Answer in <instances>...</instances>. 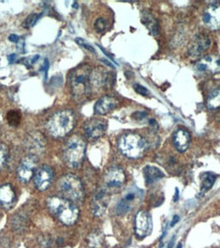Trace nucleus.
Wrapping results in <instances>:
<instances>
[{
	"mask_svg": "<svg viewBox=\"0 0 220 248\" xmlns=\"http://www.w3.org/2000/svg\"><path fill=\"white\" fill-rule=\"evenodd\" d=\"M91 72L92 69L88 65H82L71 72L69 78L71 94L78 102L85 101L92 93Z\"/></svg>",
	"mask_w": 220,
	"mask_h": 248,
	"instance_id": "nucleus-1",
	"label": "nucleus"
},
{
	"mask_svg": "<svg viewBox=\"0 0 220 248\" xmlns=\"http://www.w3.org/2000/svg\"><path fill=\"white\" fill-rule=\"evenodd\" d=\"M49 211L65 225L75 224L79 218V209L72 202L59 196H52L47 201Z\"/></svg>",
	"mask_w": 220,
	"mask_h": 248,
	"instance_id": "nucleus-2",
	"label": "nucleus"
},
{
	"mask_svg": "<svg viewBox=\"0 0 220 248\" xmlns=\"http://www.w3.org/2000/svg\"><path fill=\"white\" fill-rule=\"evenodd\" d=\"M76 125V116L70 110H61L52 115L46 124V129L53 138H65Z\"/></svg>",
	"mask_w": 220,
	"mask_h": 248,
	"instance_id": "nucleus-3",
	"label": "nucleus"
},
{
	"mask_svg": "<svg viewBox=\"0 0 220 248\" xmlns=\"http://www.w3.org/2000/svg\"><path fill=\"white\" fill-rule=\"evenodd\" d=\"M148 148V142L138 133H125L118 140V149L129 159L142 158Z\"/></svg>",
	"mask_w": 220,
	"mask_h": 248,
	"instance_id": "nucleus-4",
	"label": "nucleus"
},
{
	"mask_svg": "<svg viewBox=\"0 0 220 248\" xmlns=\"http://www.w3.org/2000/svg\"><path fill=\"white\" fill-rule=\"evenodd\" d=\"M86 154V142L81 137L73 136L64 148V159L70 168L80 167Z\"/></svg>",
	"mask_w": 220,
	"mask_h": 248,
	"instance_id": "nucleus-5",
	"label": "nucleus"
},
{
	"mask_svg": "<svg viewBox=\"0 0 220 248\" xmlns=\"http://www.w3.org/2000/svg\"><path fill=\"white\" fill-rule=\"evenodd\" d=\"M58 188L64 198L72 202H83L85 198L83 183L75 175L68 174L61 177L58 182Z\"/></svg>",
	"mask_w": 220,
	"mask_h": 248,
	"instance_id": "nucleus-6",
	"label": "nucleus"
},
{
	"mask_svg": "<svg viewBox=\"0 0 220 248\" xmlns=\"http://www.w3.org/2000/svg\"><path fill=\"white\" fill-rule=\"evenodd\" d=\"M37 167V158L34 155H29L20 161L18 167H17V177L18 179L24 182L28 183L31 179L34 177Z\"/></svg>",
	"mask_w": 220,
	"mask_h": 248,
	"instance_id": "nucleus-7",
	"label": "nucleus"
},
{
	"mask_svg": "<svg viewBox=\"0 0 220 248\" xmlns=\"http://www.w3.org/2000/svg\"><path fill=\"white\" fill-rule=\"evenodd\" d=\"M125 181V174L118 166L110 167L104 174V188L106 190L121 187Z\"/></svg>",
	"mask_w": 220,
	"mask_h": 248,
	"instance_id": "nucleus-8",
	"label": "nucleus"
},
{
	"mask_svg": "<svg viewBox=\"0 0 220 248\" xmlns=\"http://www.w3.org/2000/svg\"><path fill=\"white\" fill-rule=\"evenodd\" d=\"M54 178V172L49 166L43 165L39 167L34 175L35 187L39 191H44L50 187Z\"/></svg>",
	"mask_w": 220,
	"mask_h": 248,
	"instance_id": "nucleus-9",
	"label": "nucleus"
},
{
	"mask_svg": "<svg viewBox=\"0 0 220 248\" xmlns=\"http://www.w3.org/2000/svg\"><path fill=\"white\" fill-rule=\"evenodd\" d=\"M195 69L205 75L220 74V56L208 55L197 61Z\"/></svg>",
	"mask_w": 220,
	"mask_h": 248,
	"instance_id": "nucleus-10",
	"label": "nucleus"
},
{
	"mask_svg": "<svg viewBox=\"0 0 220 248\" xmlns=\"http://www.w3.org/2000/svg\"><path fill=\"white\" fill-rule=\"evenodd\" d=\"M152 231V219L148 212L140 211L135 218V232L139 238H145Z\"/></svg>",
	"mask_w": 220,
	"mask_h": 248,
	"instance_id": "nucleus-11",
	"label": "nucleus"
},
{
	"mask_svg": "<svg viewBox=\"0 0 220 248\" xmlns=\"http://www.w3.org/2000/svg\"><path fill=\"white\" fill-rule=\"evenodd\" d=\"M204 25L212 31L220 29V2L209 4L203 14Z\"/></svg>",
	"mask_w": 220,
	"mask_h": 248,
	"instance_id": "nucleus-12",
	"label": "nucleus"
},
{
	"mask_svg": "<svg viewBox=\"0 0 220 248\" xmlns=\"http://www.w3.org/2000/svg\"><path fill=\"white\" fill-rule=\"evenodd\" d=\"M211 45V40L207 35L200 34L195 37V39L192 41V43L188 46L187 53L188 56L193 59L199 58L203 55L205 51L208 50V48Z\"/></svg>",
	"mask_w": 220,
	"mask_h": 248,
	"instance_id": "nucleus-13",
	"label": "nucleus"
},
{
	"mask_svg": "<svg viewBox=\"0 0 220 248\" xmlns=\"http://www.w3.org/2000/svg\"><path fill=\"white\" fill-rule=\"evenodd\" d=\"M107 123L99 118H93L85 124V134L88 140H95L105 133Z\"/></svg>",
	"mask_w": 220,
	"mask_h": 248,
	"instance_id": "nucleus-14",
	"label": "nucleus"
},
{
	"mask_svg": "<svg viewBox=\"0 0 220 248\" xmlns=\"http://www.w3.org/2000/svg\"><path fill=\"white\" fill-rule=\"evenodd\" d=\"M109 199L110 195L108 193V190H106L105 188H101L100 190H98L92 201L93 214L96 217H101L105 213L109 204Z\"/></svg>",
	"mask_w": 220,
	"mask_h": 248,
	"instance_id": "nucleus-15",
	"label": "nucleus"
},
{
	"mask_svg": "<svg viewBox=\"0 0 220 248\" xmlns=\"http://www.w3.org/2000/svg\"><path fill=\"white\" fill-rule=\"evenodd\" d=\"M109 75L103 68H95L91 72L92 93L98 92L108 85Z\"/></svg>",
	"mask_w": 220,
	"mask_h": 248,
	"instance_id": "nucleus-16",
	"label": "nucleus"
},
{
	"mask_svg": "<svg viewBox=\"0 0 220 248\" xmlns=\"http://www.w3.org/2000/svg\"><path fill=\"white\" fill-rule=\"evenodd\" d=\"M118 105V100L117 98L111 96H104L96 102L94 110H95L97 115H105L113 109L117 108Z\"/></svg>",
	"mask_w": 220,
	"mask_h": 248,
	"instance_id": "nucleus-17",
	"label": "nucleus"
},
{
	"mask_svg": "<svg viewBox=\"0 0 220 248\" xmlns=\"http://www.w3.org/2000/svg\"><path fill=\"white\" fill-rule=\"evenodd\" d=\"M16 192L12 185L6 183L0 186V204L3 208L7 210L12 209L16 203Z\"/></svg>",
	"mask_w": 220,
	"mask_h": 248,
	"instance_id": "nucleus-18",
	"label": "nucleus"
},
{
	"mask_svg": "<svg viewBox=\"0 0 220 248\" xmlns=\"http://www.w3.org/2000/svg\"><path fill=\"white\" fill-rule=\"evenodd\" d=\"M172 141L175 149L183 153V152H186L188 149V147H190L191 136L186 130L179 129L174 132Z\"/></svg>",
	"mask_w": 220,
	"mask_h": 248,
	"instance_id": "nucleus-19",
	"label": "nucleus"
},
{
	"mask_svg": "<svg viewBox=\"0 0 220 248\" xmlns=\"http://www.w3.org/2000/svg\"><path fill=\"white\" fill-rule=\"evenodd\" d=\"M138 199V192L131 191L125 194L122 200L117 206V214L118 215H124L127 214L131 209L133 203Z\"/></svg>",
	"mask_w": 220,
	"mask_h": 248,
	"instance_id": "nucleus-20",
	"label": "nucleus"
},
{
	"mask_svg": "<svg viewBox=\"0 0 220 248\" xmlns=\"http://www.w3.org/2000/svg\"><path fill=\"white\" fill-rule=\"evenodd\" d=\"M142 23L146 26V28L149 30V32L153 36H158L159 35V26L157 19L154 17L152 14L149 12H143L142 13Z\"/></svg>",
	"mask_w": 220,
	"mask_h": 248,
	"instance_id": "nucleus-21",
	"label": "nucleus"
},
{
	"mask_svg": "<svg viewBox=\"0 0 220 248\" xmlns=\"http://www.w3.org/2000/svg\"><path fill=\"white\" fill-rule=\"evenodd\" d=\"M144 176L147 184H153L164 177V173L154 166H146L144 169Z\"/></svg>",
	"mask_w": 220,
	"mask_h": 248,
	"instance_id": "nucleus-22",
	"label": "nucleus"
},
{
	"mask_svg": "<svg viewBox=\"0 0 220 248\" xmlns=\"http://www.w3.org/2000/svg\"><path fill=\"white\" fill-rule=\"evenodd\" d=\"M44 146H45V140L43 137L41 136V133H35V134H32V136H30L29 149H31L32 151L39 152L41 150H43Z\"/></svg>",
	"mask_w": 220,
	"mask_h": 248,
	"instance_id": "nucleus-23",
	"label": "nucleus"
},
{
	"mask_svg": "<svg viewBox=\"0 0 220 248\" xmlns=\"http://www.w3.org/2000/svg\"><path fill=\"white\" fill-rule=\"evenodd\" d=\"M207 108L210 110H217L220 108V89L213 91L207 98Z\"/></svg>",
	"mask_w": 220,
	"mask_h": 248,
	"instance_id": "nucleus-24",
	"label": "nucleus"
},
{
	"mask_svg": "<svg viewBox=\"0 0 220 248\" xmlns=\"http://www.w3.org/2000/svg\"><path fill=\"white\" fill-rule=\"evenodd\" d=\"M217 178V175L211 172H207L202 175V186H201V191L206 192L207 190L210 189L215 180Z\"/></svg>",
	"mask_w": 220,
	"mask_h": 248,
	"instance_id": "nucleus-25",
	"label": "nucleus"
},
{
	"mask_svg": "<svg viewBox=\"0 0 220 248\" xmlns=\"http://www.w3.org/2000/svg\"><path fill=\"white\" fill-rule=\"evenodd\" d=\"M20 117H22V116H20V113L18 111L12 110V111L8 112L6 118H7V121L9 123V125L17 126L19 122H20Z\"/></svg>",
	"mask_w": 220,
	"mask_h": 248,
	"instance_id": "nucleus-26",
	"label": "nucleus"
},
{
	"mask_svg": "<svg viewBox=\"0 0 220 248\" xmlns=\"http://www.w3.org/2000/svg\"><path fill=\"white\" fill-rule=\"evenodd\" d=\"M103 243V238L101 234L99 233H93L89 237V244L93 248H100Z\"/></svg>",
	"mask_w": 220,
	"mask_h": 248,
	"instance_id": "nucleus-27",
	"label": "nucleus"
},
{
	"mask_svg": "<svg viewBox=\"0 0 220 248\" xmlns=\"http://www.w3.org/2000/svg\"><path fill=\"white\" fill-rule=\"evenodd\" d=\"M8 158V148L3 143H0V169H1Z\"/></svg>",
	"mask_w": 220,
	"mask_h": 248,
	"instance_id": "nucleus-28",
	"label": "nucleus"
},
{
	"mask_svg": "<svg viewBox=\"0 0 220 248\" xmlns=\"http://www.w3.org/2000/svg\"><path fill=\"white\" fill-rule=\"evenodd\" d=\"M39 17H40V16H39L38 14H32V15H30V16L25 19V22H24V24H23L24 28L30 29V28H32L33 26H35L36 23H37V20L39 19Z\"/></svg>",
	"mask_w": 220,
	"mask_h": 248,
	"instance_id": "nucleus-29",
	"label": "nucleus"
},
{
	"mask_svg": "<svg viewBox=\"0 0 220 248\" xmlns=\"http://www.w3.org/2000/svg\"><path fill=\"white\" fill-rule=\"evenodd\" d=\"M94 27H95V30L98 33H103L107 28V23L104 18H98L95 22V24H94Z\"/></svg>",
	"mask_w": 220,
	"mask_h": 248,
	"instance_id": "nucleus-30",
	"label": "nucleus"
},
{
	"mask_svg": "<svg viewBox=\"0 0 220 248\" xmlns=\"http://www.w3.org/2000/svg\"><path fill=\"white\" fill-rule=\"evenodd\" d=\"M134 89H135V91L138 93V94H140V95H143V96H148L149 94H150V92L147 90L145 87H143V86H141V85H135L134 86Z\"/></svg>",
	"mask_w": 220,
	"mask_h": 248,
	"instance_id": "nucleus-31",
	"label": "nucleus"
},
{
	"mask_svg": "<svg viewBox=\"0 0 220 248\" xmlns=\"http://www.w3.org/2000/svg\"><path fill=\"white\" fill-rule=\"evenodd\" d=\"M77 41V43L78 44H80L82 47H84V48H86L87 50H89V51H91V52H93V53H95V49H94L91 45H89V44H87L85 41H84L83 39H77L76 40Z\"/></svg>",
	"mask_w": 220,
	"mask_h": 248,
	"instance_id": "nucleus-32",
	"label": "nucleus"
},
{
	"mask_svg": "<svg viewBox=\"0 0 220 248\" xmlns=\"http://www.w3.org/2000/svg\"><path fill=\"white\" fill-rule=\"evenodd\" d=\"M146 116H147V114L145 112H137V113H135V114H134V117H135V119H138V120H142Z\"/></svg>",
	"mask_w": 220,
	"mask_h": 248,
	"instance_id": "nucleus-33",
	"label": "nucleus"
},
{
	"mask_svg": "<svg viewBox=\"0 0 220 248\" xmlns=\"http://www.w3.org/2000/svg\"><path fill=\"white\" fill-rule=\"evenodd\" d=\"M9 40L12 41V42H18L19 37L17 36V35H10V36H9Z\"/></svg>",
	"mask_w": 220,
	"mask_h": 248,
	"instance_id": "nucleus-34",
	"label": "nucleus"
},
{
	"mask_svg": "<svg viewBox=\"0 0 220 248\" xmlns=\"http://www.w3.org/2000/svg\"><path fill=\"white\" fill-rule=\"evenodd\" d=\"M179 221H180V217L179 216H174L173 217V220L171 221V226H174Z\"/></svg>",
	"mask_w": 220,
	"mask_h": 248,
	"instance_id": "nucleus-35",
	"label": "nucleus"
},
{
	"mask_svg": "<svg viewBox=\"0 0 220 248\" xmlns=\"http://www.w3.org/2000/svg\"><path fill=\"white\" fill-rule=\"evenodd\" d=\"M16 58H17V55H15V54H14V55H9V56H8V59H9V61H10V62H13Z\"/></svg>",
	"mask_w": 220,
	"mask_h": 248,
	"instance_id": "nucleus-36",
	"label": "nucleus"
},
{
	"mask_svg": "<svg viewBox=\"0 0 220 248\" xmlns=\"http://www.w3.org/2000/svg\"><path fill=\"white\" fill-rule=\"evenodd\" d=\"M177 198H179V189L175 188V196H174V202L177 201Z\"/></svg>",
	"mask_w": 220,
	"mask_h": 248,
	"instance_id": "nucleus-37",
	"label": "nucleus"
},
{
	"mask_svg": "<svg viewBox=\"0 0 220 248\" xmlns=\"http://www.w3.org/2000/svg\"><path fill=\"white\" fill-rule=\"evenodd\" d=\"M177 248H182V244H180V245H179V247H177Z\"/></svg>",
	"mask_w": 220,
	"mask_h": 248,
	"instance_id": "nucleus-38",
	"label": "nucleus"
}]
</instances>
